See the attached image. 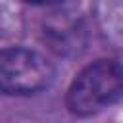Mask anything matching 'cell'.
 <instances>
[{
	"instance_id": "obj_1",
	"label": "cell",
	"mask_w": 123,
	"mask_h": 123,
	"mask_svg": "<svg viewBox=\"0 0 123 123\" xmlns=\"http://www.w3.org/2000/svg\"><path fill=\"white\" fill-rule=\"evenodd\" d=\"M123 90L121 63L102 58L83 67L65 92V106L77 117H90L115 104Z\"/></svg>"
},
{
	"instance_id": "obj_2",
	"label": "cell",
	"mask_w": 123,
	"mask_h": 123,
	"mask_svg": "<svg viewBox=\"0 0 123 123\" xmlns=\"http://www.w3.org/2000/svg\"><path fill=\"white\" fill-rule=\"evenodd\" d=\"M54 63L40 52L21 46L0 50V94H38L54 81Z\"/></svg>"
},
{
	"instance_id": "obj_3",
	"label": "cell",
	"mask_w": 123,
	"mask_h": 123,
	"mask_svg": "<svg viewBox=\"0 0 123 123\" xmlns=\"http://www.w3.org/2000/svg\"><path fill=\"white\" fill-rule=\"evenodd\" d=\"M44 35L48 37V42L52 44V48L60 54H65L69 48L75 46L77 38H79V31H77V23L69 21V19H54L48 21L44 25Z\"/></svg>"
}]
</instances>
